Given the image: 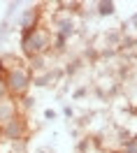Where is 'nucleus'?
Here are the masks:
<instances>
[{"label":"nucleus","instance_id":"f257e3e1","mask_svg":"<svg viewBox=\"0 0 137 153\" xmlns=\"http://www.w3.org/2000/svg\"><path fill=\"white\" fill-rule=\"evenodd\" d=\"M23 47H26V51H42V49L47 47V37L44 35H39L37 30H30L26 33V39H23Z\"/></svg>","mask_w":137,"mask_h":153},{"label":"nucleus","instance_id":"39448f33","mask_svg":"<svg viewBox=\"0 0 137 153\" xmlns=\"http://www.w3.org/2000/svg\"><path fill=\"white\" fill-rule=\"evenodd\" d=\"M133 23H137V14H135V16H133Z\"/></svg>","mask_w":137,"mask_h":153},{"label":"nucleus","instance_id":"7ed1b4c3","mask_svg":"<svg viewBox=\"0 0 137 153\" xmlns=\"http://www.w3.org/2000/svg\"><path fill=\"white\" fill-rule=\"evenodd\" d=\"M112 12H114L112 2H100V14H112Z\"/></svg>","mask_w":137,"mask_h":153},{"label":"nucleus","instance_id":"20e7f679","mask_svg":"<svg viewBox=\"0 0 137 153\" xmlns=\"http://www.w3.org/2000/svg\"><path fill=\"white\" fill-rule=\"evenodd\" d=\"M126 153H137V146H135V144H130V146H128V151Z\"/></svg>","mask_w":137,"mask_h":153},{"label":"nucleus","instance_id":"f03ea898","mask_svg":"<svg viewBox=\"0 0 137 153\" xmlns=\"http://www.w3.org/2000/svg\"><path fill=\"white\" fill-rule=\"evenodd\" d=\"M7 81H10V88H12V91H23V88L28 86V76L23 74V72H19V70H16V72H12Z\"/></svg>","mask_w":137,"mask_h":153}]
</instances>
